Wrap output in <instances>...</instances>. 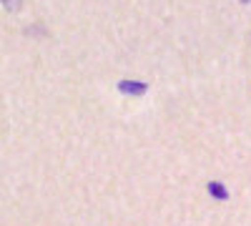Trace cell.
<instances>
[{"mask_svg": "<svg viewBox=\"0 0 251 226\" xmlns=\"http://www.w3.org/2000/svg\"><path fill=\"white\" fill-rule=\"evenodd\" d=\"M10 3H13V8H18V0H5V5L10 8Z\"/></svg>", "mask_w": 251, "mask_h": 226, "instance_id": "1", "label": "cell"}]
</instances>
